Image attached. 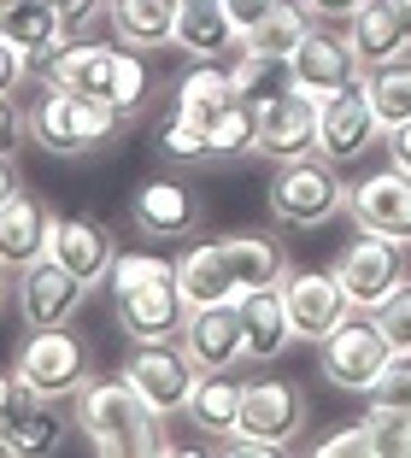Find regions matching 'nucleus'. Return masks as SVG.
<instances>
[{
  "label": "nucleus",
  "instance_id": "f257e3e1",
  "mask_svg": "<svg viewBox=\"0 0 411 458\" xmlns=\"http://www.w3.org/2000/svg\"><path fill=\"white\" fill-rule=\"evenodd\" d=\"M288 276V259L265 235H218L200 242L176 259V283H183L188 306H212V300H241L253 288H270Z\"/></svg>",
  "mask_w": 411,
  "mask_h": 458
},
{
  "label": "nucleus",
  "instance_id": "f03ea898",
  "mask_svg": "<svg viewBox=\"0 0 411 458\" xmlns=\"http://www.w3.org/2000/svg\"><path fill=\"white\" fill-rule=\"evenodd\" d=\"M159 411L130 388V377H112V382H89L77 394V429L89 435L94 453L124 458V453H176L165 446L159 435Z\"/></svg>",
  "mask_w": 411,
  "mask_h": 458
},
{
  "label": "nucleus",
  "instance_id": "7ed1b4c3",
  "mask_svg": "<svg viewBox=\"0 0 411 458\" xmlns=\"http://www.w3.org/2000/svg\"><path fill=\"white\" fill-rule=\"evenodd\" d=\"M124 112L112 106V100H82L71 95V89H59V82H47L36 95V106H30V141L47 153H65V159H77V153H100L118 135Z\"/></svg>",
  "mask_w": 411,
  "mask_h": 458
},
{
  "label": "nucleus",
  "instance_id": "20e7f679",
  "mask_svg": "<svg viewBox=\"0 0 411 458\" xmlns=\"http://www.w3.org/2000/svg\"><path fill=\"white\" fill-rule=\"evenodd\" d=\"M265 206L277 224L288 229H318L330 224L335 212H347V182L341 165H330L323 153H300V159H282L277 176L265 189Z\"/></svg>",
  "mask_w": 411,
  "mask_h": 458
},
{
  "label": "nucleus",
  "instance_id": "39448f33",
  "mask_svg": "<svg viewBox=\"0 0 411 458\" xmlns=\"http://www.w3.org/2000/svg\"><path fill=\"white\" fill-rule=\"evenodd\" d=\"M388 359H394V341H388L382 318H376V311H358V306L318 341L323 382H335V388H347V394H371L376 382H382Z\"/></svg>",
  "mask_w": 411,
  "mask_h": 458
},
{
  "label": "nucleus",
  "instance_id": "423d86ee",
  "mask_svg": "<svg viewBox=\"0 0 411 458\" xmlns=\"http://www.w3.org/2000/svg\"><path fill=\"white\" fill-rule=\"evenodd\" d=\"M13 370L30 382V394L47 400V405L77 400V394L89 388V347H82L77 335H65V329H30V341L18 347Z\"/></svg>",
  "mask_w": 411,
  "mask_h": 458
},
{
  "label": "nucleus",
  "instance_id": "0eeeda50",
  "mask_svg": "<svg viewBox=\"0 0 411 458\" xmlns=\"http://www.w3.org/2000/svg\"><path fill=\"white\" fill-rule=\"evenodd\" d=\"M335 276H341L347 300H353L358 311H382L388 300L411 283L406 276V247L388 242V235L358 229V242H347V253L335 259Z\"/></svg>",
  "mask_w": 411,
  "mask_h": 458
},
{
  "label": "nucleus",
  "instance_id": "6e6552de",
  "mask_svg": "<svg viewBox=\"0 0 411 458\" xmlns=\"http://www.w3.org/2000/svg\"><path fill=\"white\" fill-rule=\"evenodd\" d=\"M124 377H130V388L141 394L159 418H176V411H188V394H194L200 382V364L183 352V341H135V352L124 359Z\"/></svg>",
  "mask_w": 411,
  "mask_h": 458
},
{
  "label": "nucleus",
  "instance_id": "1a4fd4ad",
  "mask_svg": "<svg viewBox=\"0 0 411 458\" xmlns=\"http://www.w3.org/2000/svg\"><path fill=\"white\" fill-rule=\"evenodd\" d=\"M382 135V118H376L371 95H364V77L335 89L318 106V153L330 165H353L358 153H371V141Z\"/></svg>",
  "mask_w": 411,
  "mask_h": 458
},
{
  "label": "nucleus",
  "instance_id": "9d476101",
  "mask_svg": "<svg viewBox=\"0 0 411 458\" xmlns=\"http://www.w3.org/2000/svg\"><path fill=\"white\" fill-rule=\"evenodd\" d=\"M305 429V394L294 382H247L241 394V429L247 441H259L265 453H288Z\"/></svg>",
  "mask_w": 411,
  "mask_h": 458
},
{
  "label": "nucleus",
  "instance_id": "9b49d317",
  "mask_svg": "<svg viewBox=\"0 0 411 458\" xmlns=\"http://www.w3.org/2000/svg\"><path fill=\"white\" fill-rule=\"evenodd\" d=\"M318 106L323 100L300 95V89H277V95H259V153L265 159H300V153H318Z\"/></svg>",
  "mask_w": 411,
  "mask_h": 458
},
{
  "label": "nucleus",
  "instance_id": "f8f14e48",
  "mask_svg": "<svg viewBox=\"0 0 411 458\" xmlns=\"http://www.w3.org/2000/svg\"><path fill=\"white\" fill-rule=\"evenodd\" d=\"M183 352L200 370H235L247 364V329H241V306L235 300H212V306H188L183 318Z\"/></svg>",
  "mask_w": 411,
  "mask_h": 458
},
{
  "label": "nucleus",
  "instance_id": "ddd939ff",
  "mask_svg": "<svg viewBox=\"0 0 411 458\" xmlns=\"http://www.w3.org/2000/svg\"><path fill=\"white\" fill-rule=\"evenodd\" d=\"M89 283H77L59 259H36L18 270V311L30 329H71V318L82 311Z\"/></svg>",
  "mask_w": 411,
  "mask_h": 458
},
{
  "label": "nucleus",
  "instance_id": "4468645a",
  "mask_svg": "<svg viewBox=\"0 0 411 458\" xmlns=\"http://www.w3.org/2000/svg\"><path fill=\"white\" fill-rule=\"evenodd\" d=\"M358 77H364V65H358L353 41L335 36V30H305V41L288 54V82L312 100H330L335 89H347Z\"/></svg>",
  "mask_w": 411,
  "mask_h": 458
},
{
  "label": "nucleus",
  "instance_id": "2eb2a0df",
  "mask_svg": "<svg viewBox=\"0 0 411 458\" xmlns=\"http://www.w3.org/2000/svg\"><path fill=\"white\" fill-rule=\"evenodd\" d=\"M200 217H206L200 194L188 182H176V176H153V182H141L130 194V224L147 242H188L200 229Z\"/></svg>",
  "mask_w": 411,
  "mask_h": 458
},
{
  "label": "nucleus",
  "instance_id": "dca6fc26",
  "mask_svg": "<svg viewBox=\"0 0 411 458\" xmlns=\"http://www.w3.org/2000/svg\"><path fill=\"white\" fill-rule=\"evenodd\" d=\"M282 300H288L294 341H323L347 311H353V300H347L335 270H288V276H282Z\"/></svg>",
  "mask_w": 411,
  "mask_h": 458
},
{
  "label": "nucleus",
  "instance_id": "f3484780",
  "mask_svg": "<svg viewBox=\"0 0 411 458\" xmlns=\"http://www.w3.org/2000/svg\"><path fill=\"white\" fill-rule=\"evenodd\" d=\"M347 212H353L358 229H371V235H388V242L411 247V176L399 171V165L364 176L358 189H347Z\"/></svg>",
  "mask_w": 411,
  "mask_h": 458
},
{
  "label": "nucleus",
  "instance_id": "a211bd4d",
  "mask_svg": "<svg viewBox=\"0 0 411 458\" xmlns=\"http://www.w3.org/2000/svg\"><path fill=\"white\" fill-rule=\"evenodd\" d=\"M47 259L77 276V283H107L112 259H118V242H112V229L89 212H54V242H47Z\"/></svg>",
  "mask_w": 411,
  "mask_h": 458
},
{
  "label": "nucleus",
  "instance_id": "6ab92c4d",
  "mask_svg": "<svg viewBox=\"0 0 411 458\" xmlns=\"http://www.w3.org/2000/svg\"><path fill=\"white\" fill-rule=\"evenodd\" d=\"M183 318H188V294L176 283V270L118 300V324L130 341H171V335H183Z\"/></svg>",
  "mask_w": 411,
  "mask_h": 458
},
{
  "label": "nucleus",
  "instance_id": "aec40b11",
  "mask_svg": "<svg viewBox=\"0 0 411 458\" xmlns=\"http://www.w3.org/2000/svg\"><path fill=\"white\" fill-rule=\"evenodd\" d=\"M118 59L124 47H107V41H65L47 65V82H59L82 100H112L118 95Z\"/></svg>",
  "mask_w": 411,
  "mask_h": 458
},
{
  "label": "nucleus",
  "instance_id": "412c9836",
  "mask_svg": "<svg viewBox=\"0 0 411 458\" xmlns=\"http://www.w3.org/2000/svg\"><path fill=\"white\" fill-rule=\"evenodd\" d=\"M47 242H54V212L36 194L18 189L13 200L0 206V265L6 270L36 265V259H47Z\"/></svg>",
  "mask_w": 411,
  "mask_h": 458
},
{
  "label": "nucleus",
  "instance_id": "4be33fe9",
  "mask_svg": "<svg viewBox=\"0 0 411 458\" xmlns=\"http://www.w3.org/2000/svg\"><path fill=\"white\" fill-rule=\"evenodd\" d=\"M171 47L188 54V59H218V54H235L241 47V30H235V18H229L224 0H176Z\"/></svg>",
  "mask_w": 411,
  "mask_h": 458
},
{
  "label": "nucleus",
  "instance_id": "5701e85b",
  "mask_svg": "<svg viewBox=\"0 0 411 458\" xmlns=\"http://www.w3.org/2000/svg\"><path fill=\"white\" fill-rule=\"evenodd\" d=\"M347 41H353L358 65H388V59H399L411 47L406 41V18H399L394 0H358V13L347 18Z\"/></svg>",
  "mask_w": 411,
  "mask_h": 458
},
{
  "label": "nucleus",
  "instance_id": "b1692460",
  "mask_svg": "<svg viewBox=\"0 0 411 458\" xmlns=\"http://www.w3.org/2000/svg\"><path fill=\"white\" fill-rule=\"evenodd\" d=\"M241 394H247V382H229V370H200L183 418L218 446V441H229V435L241 429Z\"/></svg>",
  "mask_w": 411,
  "mask_h": 458
},
{
  "label": "nucleus",
  "instance_id": "393cba45",
  "mask_svg": "<svg viewBox=\"0 0 411 458\" xmlns=\"http://www.w3.org/2000/svg\"><path fill=\"white\" fill-rule=\"evenodd\" d=\"M0 36L13 41L30 65H54V54L71 41V30H65V18L54 13V0H24L13 13H0Z\"/></svg>",
  "mask_w": 411,
  "mask_h": 458
},
{
  "label": "nucleus",
  "instance_id": "a878e982",
  "mask_svg": "<svg viewBox=\"0 0 411 458\" xmlns=\"http://www.w3.org/2000/svg\"><path fill=\"white\" fill-rule=\"evenodd\" d=\"M107 24L118 36V47L159 54L176 36V0H107Z\"/></svg>",
  "mask_w": 411,
  "mask_h": 458
},
{
  "label": "nucleus",
  "instance_id": "bb28decb",
  "mask_svg": "<svg viewBox=\"0 0 411 458\" xmlns=\"http://www.w3.org/2000/svg\"><path fill=\"white\" fill-rule=\"evenodd\" d=\"M241 306V329H247V359H277V352H288L294 341V324H288V300H282V283L270 288H253V294L235 300Z\"/></svg>",
  "mask_w": 411,
  "mask_h": 458
},
{
  "label": "nucleus",
  "instance_id": "cd10ccee",
  "mask_svg": "<svg viewBox=\"0 0 411 458\" xmlns=\"http://www.w3.org/2000/svg\"><path fill=\"white\" fill-rule=\"evenodd\" d=\"M235 77H229L218 59H194V65L183 71V82H176V112H188V118L212 123L224 106H235Z\"/></svg>",
  "mask_w": 411,
  "mask_h": 458
},
{
  "label": "nucleus",
  "instance_id": "c85d7f7f",
  "mask_svg": "<svg viewBox=\"0 0 411 458\" xmlns=\"http://www.w3.org/2000/svg\"><path fill=\"white\" fill-rule=\"evenodd\" d=\"M305 30H312V13H305L300 0H277V13L253 30V36H241V47H247V54L277 59V65H288V54L305 41Z\"/></svg>",
  "mask_w": 411,
  "mask_h": 458
},
{
  "label": "nucleus",
  "instance_id": "c756f323",
  "mask_svg": "<svg viewBox=\"0 0 411 458\" xmlns=\"http://www.w3.org/2000/svg\"><path fill=\"white\" fill-rule=\"evenodd\" d=\"M364 95H371L376 118H382V130L406 123V118H411V65H406V59L371 65V71H364Z\"/></svg>",
  "mask_w": 411,
  "mask_h": 458
},
{
  "label": "nucleus",
  "instance_id": "7c9ffc66",
  "mask_svg": "<svg viewBox=\"0 0 411 458\" xmlns=\"http://www.w3.org/2000/svg\"><path fill=\"white\" fill-rule=\"evenodd\" d=\"M206 130H212V159H247V153H259V100L224 106Z\"/></svg>",
  "mask_w": 411,
  "mask_h": 458
},
{
  "label": "nucleus",
  "instance_id": "2f4dec72",
  "mask_svg": "<svg viewBox=\"0 0 411 458\" xmlns=\"http://www.w3.org/2000/svg\"><path fill=\"white\" fill-rule=\"evenodd\" d=\"M364 441H371L376 458H411V411L406 405L371 400V411H364Z\"/></svg>",
  "mask_w": 411,
  "mask_h": 458
},
{
  "label": "nucleus",
  "instance_id": "473e14b6",
  "mask_svg": "<svg viewBox=\"0 0 411 458\" xmlns=\"http://www.w3.org/2000/svg\"><path fill=\"white\" fill-rule=\"evenodd\" d=\"M159 153L171 165H206L212 159V130L200 118H188V112H171V118L159 123Z\"/></svg>",
  "mask_w": 411,
  "mask_h": 458
},
{
  "label": "nucleus",
  "instance_id": "72a5a7b5",
  "mask_svg": "<svg viewBox=\"0 0 411 458\" xmlns=\"http://www.w3.org/2000/svg\"><path fill=\"white\" fill-rule=\"evenodd\" d=\"M59 441H65V423L54 418V405L41 400L36 411L6 435V453H13V458H41V453H59Z\"/></svg>",
  "mask_w": 411,
  "mask_h": 458
},
{
  "label": "nucleus",
  "instance_id": "f704fd0d",
  "mask_svg": "<svg viewBox=\"0 0 411 458\" xmlns=\"http://www.w3.org/2000/svg\"><path fill=\"white\" fill-rule=\"evenodd\" d=\"M171 259H159V253H118L112 259V270H107V283H112V294H135V288H147V283H159V276H171Z\"/></svg>",
  "mask_w": 411,
  "mask_h": 458
},
{
  "label": "nucleus",
  "instance_id": "c9c22d12",
  "mask_svg": "<svg viewBox=\"0 0 411 458\" xmlns=\"http://www.w3.org/2000/svg\"><path fill=\"white\" fill-rule=\"evenodd\" d=\"M147 89H153V77H147L141 54H135V47H124V59H118V95H112V106L130 118V112L147 100Z\"/></svg>",
  "mask_w": 411,
  "mask_h": 458
},
{
  "label": "nucleus",
  "instance_id": "e433bc0d",
  "mask_svg": "<svg viewBox=\"0 0 411 458\" xmlns=\"http://www.w3.org/2000/svg\"><path fill=\"white\" fill-rule=\"evenodd\" d=\"M36 394H30V382L18 377V370H0V423H6V435L18 429V423L30 418V411H36Z\"/></svg>",
  "mask_w": 411,
  "mask_h": 458
},
{
  "label": "nucleus",
  "instance_id": "4c0bfd02",
  "mask_svg": "<svg viewBox=\"0 0 411 458\" xmlns=\"http://www.w3.org/2000/svg\"><path fill=\"white\" fill-rule=\"evenodd\" d=\"M371 400L406 405V411H411V352H394V359H388V370H382V382L371 388Z\"/></svg>",
  "mask_w": 411,
  "mask_h": 458
},
{
  "label": "nucleus",
  "instance_id": "58836bf2",
  "mask_svg": "<svg viewBox=\"0 0 411 458\" xmlns=\"http://www.w3.org/2000/svg\"><path fill=\"white\" fill-rule=\"evenodd\" d=\"M270 65H277V59H265V54H247V47H235V65H229V77H235V95H241V100H259V89H265Z\"/></svg>",
  "mask_w": 411,
  "mask_h": 458
},
{
  "label": "nucleus",
  "instance_id": "ea45409f",
  "mask_svg": "<svg viewBox=\"0 0 411 458\" xmlns=\"http://www.w3.org/2000/svg\"><path fill=\"white\" fill-rule=\"evenodd\" d=\"M376 318H382V329H388V341H394V352H411V283L399 288V294L388 300Z\"/></svg>",
  "mask_w": 411,
  "mask_h": 458
},
{
  "label": "nucleus",
  "instance_id": "a19ab883",
  "mask_svg": "<svg viewBox=\"0 0 411 458\" xmlns=\"http://www.w3.org/2000/svg\"><path fill=\"white\" fill-rule=\"evenodd\" d=\"M30 141V112H18V95H0V153L13 159Z\"/></svg>",
  "mask_w": 411,
  "mask_h": 458
},
{
  "label": "nucleus",
  "instance_id": "79ce46f5",
  "mask_svg": "<svg viewBox=\"0 0 411 458\" xmlns=\"http://www.w3.org/2000/svg\"><path fill=\"white\" fill-rule=\"evenodd\" d=\"M24 77H30V59L18 54L6 36H0V95H18V89H24Z\"/></svg>",
  "mask_w": 411,
  "mask_h": 458
},
{
  "label": "nucleus",
  "instance_id": "37998d69",
  "mask_svg": "<svg viewBox=\"0 0 411 458\" xmlns=\"http://www.w3.org/2000/svg\"><path fill=\"white\" fill-rule=\"evenodd\" d=\"M224 6H229V18H235L241 36H253V30H259L270 13H277V0H224Z\"/></svg>",
  "mask_w": 411,
  "mask_h": 458
},
{
  "label": "nucleus",
  "instance_id": "c03bdc74",
  "mask_svg": "<svg viewBox=\"0 0 411 458\" xmlns=\"http://www.w3.org/2000/svg\"><path fill=\"white\" fill-rule=\"evenodd\" d=\"M54 13L65 18V30H71V36H77V30H89L94 18L107 13V0H54Z\"/></svg>",
  "mask_w": 411,
  "mask_h": 458
},
{
  "label": "nucleus",
  "instance_id": "a18cd8bd",
  "mask_svg": "<svg viewBox=\"0 0 411 458\" xmlns=\"http://www.w3.org/2000/svg\"><path fill=\"white\" fill-rule=\"evenodd\" d=\"M353 453H371V441H364V423H353V429L318 441V458H353Z\"/></svg>",
  "mask_w": 411,
  "mask_h": 458
},
{
  "label": "nucleus",
  "instance_id": "49530a36",
  "mask_svg": "<svg viewBox=\"0 0 411 458\" xmlns=\"http://www.w3.org/2000/svg\"><path fill=\"white\" fill-rule=\"evenodd\" d=\"M382 141H388V165H399V171L411 176V118L394 123V130H382Z\"/></svg>",
  "mask_w": 411,
  "mask_h": 458
},
{
  "label": "nucleus",
  "instance_id": "de8ad7c7",
  "mask_svg": "<svg viewBox=\"0 0 411 458\" xmlns=\"http://www.w3.org/2000/svg\"><path fill=\"white\" fill-rule=\"evenodd\" d=\"M300 6L318 18V24H347V18L358 13V0H300Z\"/></svg>",
  "mask_w": 411,
  "mask_h": 458
},
{
  "label": "nucleus",
  "instance_id": "09e8293b",
  "mask_svg": "<svg viewBox=\"0 0 411 458\" xmlns=\"http://www.w3.org/2000/svg\"><path fill=\"white\" fill-rule=\"evenodd\" d=\"M13 194H18V171H13V159L0 153V206L13 200Z\"/></svg>",
  "mask_w": 411,
  "mask_h": 458
},
{
  "label": "nucleus",
  "instance_id": "8fccbe9b",
  "mask_svg": "<svg viewBox=\"0 0 411 458\" xmlns=\"http://www.w3.org/2000/svg\"><path fill=\"white\" fill-rule=\"evenodd\" d=\"M399 6V18H406V41H411V0H394Z\"/></svg>",
  "mask_w": 411,
  "mask_h": 458
},
{
  "label": "nucleus",
  "instance_id": "3c124183",
  "mask_svg": "<svg viewBox=\"0 0 411 458\" xmlns=\"http://www.w3.org/2000/svg\"><path fill=\"white\" fill-rule=\"evenodd\" d=\"M13 6H24V0H0V13H13Z\"/></svg>",
  "mask_w": 411,
  "mask_h": 458
},
{
  "label": "nucleus",
  "instance_id": "603ef678",
  "mask_svg": "<svg viewBox=\"0 0 411 458\" xmlns=\"http://www.w3.org/2000/svg\"><path fill=\"white\" fill-rule=\"evenodd\" d=\"M0 300H6V265H0Z\"/></svg>",
  "mask_w": 411,
  "mask_h": 458
},
{
  "label": "nucleus",
  "instance_id": "864d4df0",
  "mask_svg": "<svg viewBox=\"0 0 411 458\" xmlns=\"http://www.w3.org/2000/svg\"><path fill=\"white\" fill-rule=\"evenodd\" d=\"M0 453H6V423H0Z\"/></svg>",
  "mask_w": 411,
  "mask_h": 458
}]
</instances>
